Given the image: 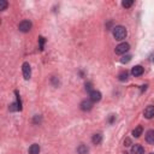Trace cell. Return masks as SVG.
Wrapping results in <instances>:
<instances>
[{"mask_svg": "<svg viewBox=\"0 0 154 154\" xmlns=\"http://www.w3.org/2000/svg\"><path fill=\"white\" fill-rule=\"evenodd\" d=\"M77 153L78 154H87L88 153V147L86 145H80L77 147Z\"/></svg>", "mask_w": 154, "mask_h": 154, "instance_id": "14", "label": "cell"}, {"mask_svg": "<svg viewBox=\"0 0 154 154\" xmlns=\"http://www.w3.org/2000/svg\"><path fill=\"white\" fill-rule=\"evenodd\" d=\"M146 141L148 143L154 145V130H148L146 134Z\"/></svg>", "mask_w": 154, "mask_h": 154, "instance_id": "10", "label": "cell"}, {"mask_svg": "<svg viewBox=\"0 0 154 154\" xmlns=\"http://www.w3.org/2000/svg\"><path fill=\"white\" fill-rule=\"evenodd\" d=\"M80 106H81L82 111H90L92 107H93V101L90 100V99H89V100H87V99H86V100H83L81 102Z\"/></svg>", "mask_w": 154, "mask_h": 154, "instance_id": "5", "label": "cell"}, {"mask_svg": "<svg viewBox=\"0 0 154 154\" xmlns=\"http://www.w3.org/2000/svg\"><path fill=\"white\" fill-rule=\"evenodd\" d=\"M86 89H87L88 92H92V83H90V82L86 84Z\"/></svg>", "mask_w": 154, "mask_h": 154, "instance_id": "22", "label": "cell"}, {"mask_svg": "<svg viewBox=\"0 0 154 154\" xmlns=\"http://www.w3.org/2000/svg\"><path fill=\"white\" fill-rule=\"evenodd\" d=\"M18 29L22 33H28L31 29V22H29V21H22L19 23V25H18Z\"/></svg>", "mask_w": 154, "mask_h": 154, "instance_id": "4", "label": "cell"}, {"mask_svg": "<svg viewBox=\"0 0 154 154\" xmlns=\"http://www.w3.org/2000/svg\"><path fill=\"white\" fill-rule=\"evenodd\" d=\"M9 108H10V111H11V112H16V111H19V108H18V105H17V102H13V104H11Z\"/></svg>", "mask_w": 154, "mask_h": 154, "instance_id": "18", "label": "cell"}, {"mask_svg": "<svg viewBox=\"0 0 154 154\" xmlns=\"http://www.w3.org/2000/svg\"><path fill=\"white\" fill-rule=\"evenodd\" d=\"M38 153H40V146L37 143L31 145L29 148V154H38Z\"/></svg>", "mask_w": 154, "mask_h": 154, "instance_id": "11", "label": "cell"}, {"mask_svg": "<svg viewBox=\"0 0 154 154\" xmlns=\"http://www.w3.org/2000/svg\"><path fill=\"white\" fill-rule=\"evenodd\" d=\"M22 72H23V77H24V80H30V77H31V68H30V65L29 63H23V65H22Z\"/></svg>", "mask_w": 154, "mask_h": 154, "instance_id": "3", "label": "cell"}, {"mask_svg": "<svg viewBox=\"0 0 154 154\" xmlns=\"http://www.w3.org/2000/svg\"><path fill=\"white\" fill-rule=\"evenodd\" d=\"M131 74H133L135 77L141 76L142 74H143V68H142L141 65H136V66H134L133 70H131Z\"/></svg>", "mask_w": 154, "mask_h": 154, "instance_id": "9", "label": "cell"}, {"mask_svg": "<svg viewBox=\"0 0 154 154\" xmlns=\"http://www.w3.org/2000/svg\"><path fill=\"white\" fill-rule=\"evenodd\" d=\"M112 34L114 36L116 40H124V38L126 37V34H128V31H126V29L124 28L123 25H117V27H114L113 30H112Z\"/></svg>", "mask_w": 154, "mask_h": 154, "instance_id": "1", "label": "cell"}, {"mask_svg": "<svg viewBox=\"0 0 154 154\" xmlns=\"http://www.w3.org/2000/svg\"><path fill=\"white\" fill-rule=\"evenodd\" d=\"M131 60V56H124L122 59H120V63L122 64H126V63H129Z\"/></svg>", "mask_w": 154, "mask_h": 154, "instance_id": "20", "label": "cell"}, {"mask_svg": "<svg viewBox=\"0 0 154 154\" xmlns=\"http://www.w3.org/2000/svg\"><path fill=\"white\" fill-rule=\"evenodd\" d=\"M131 154H145V149L141 145H134L131 147Z\"/></svg>", "mask_w": 154, "mask_h": 154, "instance_id": "8", "label": "cell"}, {"mask_svg": "<svg viewBox=\"0 0 154 154\" xmlns=\"http://www.w3.org/2000/svg\"><path fill=\"white\" fill-rule=\"evenodd\" d=\"M133 4H134V0H124V1L122 3L123 7H125V9H128V7H130V6H133Z\"/></svg>", "mask_w": 154, "mask_h": 154, "instance_id": "16", "label": "cell"}, {"mask_svg": "<svg viewBox=\"0 0 154 154\" xmlns=\"http://www.w3.org/2000/svg\"><path fill=\"white\" fill-rule=\"evenodd\" d=\"M118 78H119V81H122V82L126 81L128 80V72H126V71H122V72L118 75Z\"/></svg>", "mask_w": 154, "mask_h": 154, "instance_id": "15", "label": "cell"}, {"mask_svg": "<svg viewBox=\"0 0 154 154\" xmlns=\"http://www.w3.org/2000/svg\"><path fill=\"white\" fill-rule=\"evenodd\" d=\"M147 89V84H145V86H142V88H141V92H145Z\"/></svg>", "mask_w": 154, "mask_h": 154, "instance_id": "25", "label": "cell"}, {"mask_svg": "<svg viewBox=\"0 0 154 154\" xmlns=\"http://www.w3.org/2000/svg\"><path fill=\"white\" fill-rule=\"evenodd\" d=\"M15 94H16V98H17V105H18V108H19V111H22V101H21V98H19V93L18 90H15Z\"/></svg>", "mask_w": 154, "mask_h": 154, "instance_id": "17", "label": "cell"}, {"mask_svg": "<svg viewBox=\"0 0 154 154\" xmlns=\"http://www.w3.org/2000/svg\"><path fill=\"white\" fill-rule=\"evenodd\" d=\"M38 42H40V49H43V45H45V42H46L45 37L40 36V37H38Z\"/></svg>", "mask_w": 154, "mask_h": 154, "instance_id": "21", "label": "cell"}, {"mask_svg": "<svg viewBox=\"0 0 154 154\" xmlns=\"http://www.w3.org/2000/svg\"><path fill=\"white\" fill-rule=\"evenodd\" d=\"M89 99L93 102H98L101 100V93L99 90H92L90 94H89Z\"/></svg>", "mask_w": 154, "mask_h": 154, "instance_id": "6", "label": "cell"}, {"mask_svg": "<svg viewBox=\"0 0 154 154\" xmlns=\"http://www.w3.org/2000/svg\"><path fill=\"white\" fill-rule=\"evenodd\" d=\"M130 145H131V140H130V139H125L124 146H130Z\"/></svg>", "mask_w": 154, "mask_h": 154, "instance_id": "23", "label": "cell"}, {"mask_svg": "<svg viewBox=\"0 0 154 154\" xmlns=\"http://www.w3.org/2000/svg\"><path fill=\"white\" fill-rule=\"evenodd\" d=\"M93 143L94 145H99V143H101V141H102V135L101 134H95L94 136H93Z\"/></svg>", "mask_w": 154, "mask_h": 154, "instance_id": "13", "label": "cell"}, {"mask_svg": "<svg viewBox=\"0 0 154 154\" xmlns=\"http://www.w3.org/2000/svg\"><path fill=\"white\" fill-rule=\"evenodd\" d=\"M142 133H143V128H142L141 125H139L137 128H135V129L133 130V135H134L135 137H140V136L142 135Z\"/></svg>", "mask_w": 154, "mask_h": 154, "instance_id": "12", "label": "cell"}, {"mask_svg": "<svg viewBox=\"0 0 154 154\" xmlns=\"http://www.w3.org/2000/svg\"><path fill=\"white\" fill-rule=\"evenodd\" d=\"M143 114H145V117H146L147 119L153 118V117H154V106H152V105H151V106L146 107Z\"/></svg>", "mask_w": 154, "mask_h": 154, "instance_id": "7", "label": "cell"}, {"mask_svg": "<svg viewBox=\"0 0 154 154\" xmlns=\"http://www.w3.org/2000/svg\"><path fill=\"white\" fill-rule=\"evenodd\" d=\"M9 6V3L7 1H5V0H0V10L4 11V10H6Z\"/></svg>", "mask_w": 154, "mask_h": 154, "instance_id": "19", "label": "cell"}, {"mask_svg": "<svg viewBox=\"0 0 154 154\" xmlns=\"http://www.w3.org/2000/svg\"><path fill=\"white\" fill-rule=\"evenodd\" d=\"M130 49V45L128 42H122V43H119V45L116 47V54H125L126 52H128Z\"/></svg>", "mask_w": 154, "mask_h": 154, "instance_id": "2", "label": "cell"}, {"mask_svg": "<svg viewBox=\"0 0 154 154\" xmlns=\"http://www.w3.org/2000/svg\"><path fill=\"white\" fill-rule=\"evenodd\" d=\"M151 154H154V153H151Z\"/></svg>", "mask_w": 154, "mask_h": 154, "instance_id": "26", "label": "cell"}, {"mask_svg": "<svg viewBox=\"0 0 154 154\" xmlns=\"http://www.w3.org/2000/svg\"><path fill=\"white\" fill-rule=\"evenodd\" d=\"M114 118H116V116L111 114V117H110V119H108V122H110V123H111V124H112V123H113V120H114Z\"/></svg>", "mask_w": 154, "mask_h": 154, "instance_id": "24", "label": "cell"}]
</instances>
